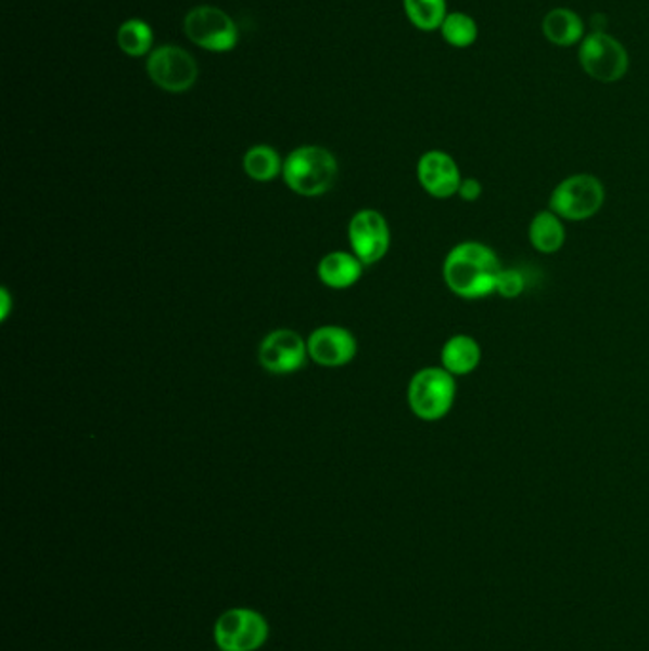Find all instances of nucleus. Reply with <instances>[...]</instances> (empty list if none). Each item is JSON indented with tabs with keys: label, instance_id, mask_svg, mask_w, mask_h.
<instances>
[{
	"label": "nucleus",
	"instance_id": "1",
	"mask_svg": "<svg viewBox=\"0 0 649 651\" xmlns=\"http://www.w3.org/2000/svg\"><path fill=\"white\" fill-rule=\"evenodd\" d=\"M501 261L494 250L482 242L467 241L449 250L442 277L449 292L463 299H482L494 294Z\"/></svg>",
	"mask_w": 649,
	"mask_h": 651
},
{
	"label": "nucleus",
	"instance_id": "2",
	"mask_svg": "<svg viewBox=\"0 0 649 651\" xmlns=\"http://www.w3.org/2000/svg\"><path fill=\"white\" fill-rule=\"evenodd\" d=\"M282 178L294 193L318 196L332 189L338 179V161L324 148L303 145L288 155Z\"/></svg>",
	"mask_w": 649,
	"mask_h": 651
},
{
	"label": "nucleus",
	"instance_id": "3",
	"mask_svg": "<svg viewBox=\"0 0 649 651\" xmlns=\"http://www.w3.org/2000/svg\"><path fill=\"white\" fill-rule=\"evenodd\" d=\"M456 375L444 368H423L411 378L408 385V404L411 411L423 421H441L456 403Z\"/></svg>",
	"mask_w": 649,
	"mask_h": 651
},
{
	"label": "nucleus",
	"instance_id": "4",
	"mask_svg": "<svg viewBox=\"0 0 649 651\" xmlns=\"http://www.w3.org/2000/svg\"><path fill=\"white\" fill-rule=\"evenodd\" d=\"M606 202V189L593 174H575L560 181L550 193L549 209L568 221L596 216Z\"/></svg>",
	"mask_w": 649,
	"mask_h": 651
},
{
	"label": "nucleus",
	"instance_id": "5",
	"mask_svg": "<svg viewBox=\"0 0 649 651\" xmlns=\"http://www.w3.org/2000/svg\"><path fill=\"white\" fill-rule=\"evenodd\" d=\"M183 33L193 44L214 54L231 52L239 44V25L216 7H194L183 20Z\"/></svg>",
	"mask_w": 649,
	"mask_h": 651
},
{
	"label": "nucleus",
	"instance_id": "6",
	"mask_svg": "<svg viewBox=\"0 0 649 651\" xmlns=\"http://www.w3.org/2000/svg\"><path fill=\"white\" fill-rule=\"evenodd\" d=\"M145 69L153 85L168 93H186L199 80L193 55L178 44H161L148 55Z\"/></svg>",
	"mask_w": 649,
	"mask_h": 651
},
{
	"label": "nucleus",
	"instance_id": "7",
	"mask_svg": "<svg viewBox=\"0 0 649 651\" xmlns=\"http://www.w3.org/2000/svg\"><path fill=\"white\" fill-rule=\"evenodd\" d=\"M580 63L588 77L600 82H618L628 69V54L608 33L593 31L581 40Z\"/></svg>",
	"mask_w": 649,
	"mask_h": 651
},
{
	"label": "nucleus",
	"instance_id": "8",
	"mask_svg": "<svg viewBox=\"0 0 649 651\" xmlns=\"http://www.w3.org/2000/svg\"><path fill=\"white\" fill-rule=\"evenodd\" d=\"M214 636L221 651H255L267 642L269 623L262 613L237 608L217 620Z\"/></svg>",
	"mask_w": 649,
	"mask_h": 651
},
{
	"label": "nucleus",
	"instance_id": "9",
	"mask_svg": "<svg viewBox=\"0 0 649 651\" xmlns=\"http://www.w3.org/2000/svg\"><path fill=\"white\" fill-rule=\"evenodd\" d=\"M348 242L364 265L378 264L391 246V231L385 217L376 209L358 212L348 224Z\"/></svg>",
	"mask_w": 649,
	"mask_h": 651
},
{
	"label": "nucleus",
	"instance_id": "10",
	"mask_svg": "<svg viewBox=\"0 0 649 651\" xmlns=\"http://www.w3.org/2000/svg\"><path fill=\"white\" fill-rule=\"evenodd\" d=\"M307 355V343L294 330H275L259 345V365L277 375L302 370Z\"/></svg>",
	"mask_w": 649,
	"mask_h": 651
},
{
	"label": "nucleus",
	"instance_id": "11",
	"mask_svg": "<svg viewBox=\"0 0 649 651\" xmlns=\"http://www.w3.org/2000/svg\"><path fill=\"white\" fill-rule=\"evenodd\" d=\"M418 179L425 193L434 199L454 196L463 181L456 161L444 151H427L419 158Z\"/></svg>",
	"mask_w": 649,
	"mask_h": 651
},
{
	"label": "nucleus",
	"instance_id": "12",
	"mask_svg": "<svg viewBox=\"0 0 649 651\" xmlns=\"http://www.w3.org/2000/svg\"><path fill=\"white\" fill-rule=\"evenodd\" d=\"M307 350L317 365L326 368L345 366L356 355L355 335L341 326H322L309 335Z\"/></svg>",
	"mask_w": 649,
	"mask_h": 651
},
{
	"label": "nucleus",
	"instance_id": "13",
	"mask_svg": "<svg viewBox=\"0 0 649 651\" xmlns=\"http://www.w3.org/2000/svg\"><path fill=\"white\" fill-rule=\"evenodd\" d=\"M364 264L347 252H332L318 264V279L333 290L355 286L362 277Z\"/></svg>",
	"mask_w": 649,
	"mask_h": 651
},
{
	"label": "nucleus",
	"instance_id": "14",
	"mask_svg": "<svg viewBox=\"0 0 649 651\" xmlns=\"http://www.w3.org/2000/svg\"><path fill=\"white\" fill-rule=\"evenodd\" d=\"M442 368L451 375H469L479 368L482 349L471 335L457 334L444 343L441 353Z\"/></svg>",
	"mask_w": 649,
	"mask_h": 651
},
{
	"label": "nucleus",
	"instance_id": "15",
	"mask_svg": "<svg viewBox=\"0 0 649 651\" xmlns=\"http://www.w3.org/2000/svg\"><path fill=\"white\" fill-rule=\"evenodd\" d=\"M542 29L545 39L557 47H573L585 39V24L573 10H550L549 14L543 17Z\"/></svg>",
	"mask_w": 649,
	"mask_h": 651
},
{
	"label": "nucleus",
	"instance_id": "16",
	"mask_svg": "<svg viewBox=\"0 0 649 651\" xmlns=\"http://www.w3.org/2000/svg\"><path fill=\"white\" fill-rule=\"evenodd\" d=\"M527 237L539 254H557L565 242L564 221L552 209H543L532 219Z\"/></svg>",
	"mask_w": 649,
	"mask_h": 651
},
{
	"label": "nucleus",
	"instance_id": "17",
	"mask_svg": "<svg viewBox=\"0 0 649 651\" xmlns=\"http://www.w3.org/2000/svg\"><path fill=\"white\" fill-rule=\"evenodd\" d=\"M116 44L130 58H145L155 50V33L148 22L132 17L118 27Z\"/></svg>",
	"mask_w": 649,
	"mask_h": 651
},
{
	"label": "nucleus",
	"instance_id": "18",
	"mask_svg": "<svg viewBox=\"0 0 649 651\" xmlns=\"http://www.w3.org/2000/svg\"><path fill=\"white\" fill-rule=\"evenodd\" d=\"M242 166H244L247 178L265 183L282 174L284 163L280 161L279 153L269 145H254V148L247 149Z\"/></svg>",
	"mask_w": 649,
	"mask_h": 651
},
{
	"label": "nucleus",
	"instance_id": "19",
	"mask_svg": "<svg viewBox=\"0 0 649 651\" xmlns=\"http://www.w3.org/2000/svg\"><path fill=\"white\" fill-rule=\"evenodd\" d=\"M404 12L410 24L419 31H436L441 29L448 16L446 0H403Z\"/></svg>",
	"mask_w": 649,
	"mask_h": 651
},
{
	"label": "nucleus",
	"instance_id": "20",
	"mask_svg": "<svg viewBox=\"0 0 649 651\" xmlns=\"http://www.w3.org/2000/svg\"><path fill=\"white\" fill-rule=\"evenodd\" d=\"M441 33L449 47L469 48L479 39V25L465 12H449Z\"/></svg>",
	"mask_w": 649,
	"mask_h": 651
},
{
	"label": "nucleus",
	"instance_id": "21",
	"mask_svg": "<svg viewBox=\"0 0 649 651\" xmlns=\"http://www.w3.org/2000/svg\"><path fill=\"white\" fill-rule=\"evenodd\" d=\"M524 288H526V280H524L522 272L518 269H501L499 277H497L495 294L501 295L505 299H514L524 292Z\"/></svg>",
	"mask_w": 649,
	"mask_h": 651
},
{
	"label": "nucleus",
	"instance_id": "22",
	"mask_svg": "<svg viewBox=\"0 0 649 651\" xmlns=\"http://www.w3.org/2000/svg\"><path fill=\"white\" fill-rule=\"evenodd\" d=\"M457 194L463 199L465 202L479 201L480 194H482V183L476 178H465L461 181V187Z\"/></svg>",
	"mask_w": 649,
	"mask_h": 651
},
{
	"label": "nucleus",
	"instance_id": "23",
	"mask_svg": "<svg viewBox=\"0 0 649 651\" xmlns=\"http://www.w3.org/2000/svg\"><path fill=\"white\" fill-rule=\"evenodd\" d=\"M0 295H2V299H4V307H2V320H7V317H9L10 312V294L7 292V290H2Z\"/></svg>",
	"mask_w": 649,
	"mask_h": 651
}]
</instances>
